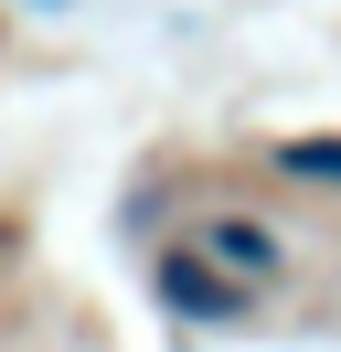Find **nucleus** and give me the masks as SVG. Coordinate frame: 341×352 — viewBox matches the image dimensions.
<instances>
[{"mask_svg":"<svg viewBox=\"0 0 341 352\" xmlns=\"http://www.w3.org/2000/svg\"><path fill=\"white\" fill-rule=\"evenodd\" d=\"M288 171H298V182H341V139H298Z\"/></svg>","mask_w":341,"mask_h":352,"instance_id":"f03ea898","label":"nucleus"},{"mask_svg":"<svg viewBox=\"0 0 341 352\" xmlns=\"http://www.w3.org/2000/svg\"><path fill=\"white\" fill-rule=\"evenodd\" d=\"M213 256L224 267H267L277 245H267V224H213Z\"/></svg>","mask_w":341,"mask_h":352,"instance_id":"f257e3e1","label":"nucleus"}]
</instances>
